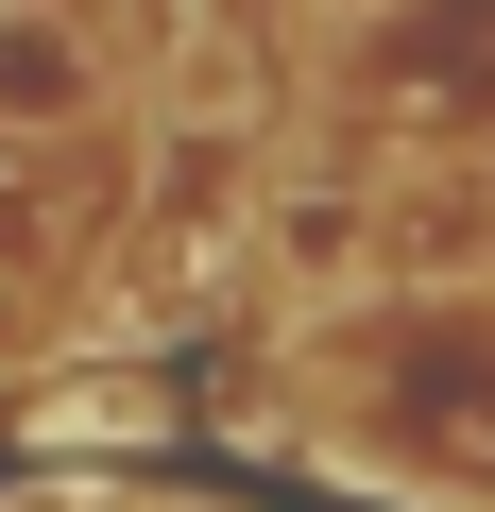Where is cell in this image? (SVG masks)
<instances>
[{
  "instance_id": "6da1fadb",
  "label": "cell",
  "mask_w": 495,
  "mask_h": 512,
  "mask_svg": "<svg viewBox=\"0 0 495 512\" xmlns=\"http://www.w3.org/2000/svg\"><path fill=\"white\" fill-rule=\"evenodd\" d=\"M120 103V52L86 0H0V137H69Z\"/></svg>"
},
{
  "instance_id": "7a4b0ae2",
  "label": "cell",
  "mask_w": 495,
  "mask_h": 512,
  "mask_svg": "<svg viewBox=\"0 0 495 512\" xmlns=\"http://www.w3.org/2000/svg\"><path fill=\"white\" fill-rule=\"evenodd\" d=\"M274 274H291V291H308V274H359V205H342V188H291V205H274Z\"/></svg>"
}]
</instances>
